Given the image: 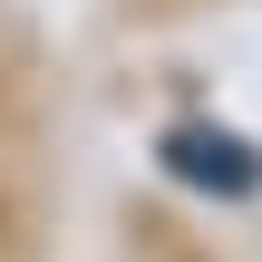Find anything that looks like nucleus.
<instances>
[{"label":"nucleus","instance_id":"1","mask_svg":"<svg viewBox=\"0 0 262 262\" xmlns=\"http://www.w3.org/2000/svg\"><path fill=\"white\" fill-rule=\"evenodd\" d=\"M165 175H185V185H204V194H253L262 156L243 136H224V126H175V136H165Z\"/></svg>","mask_w":262,"mask_h":262}]
</instances>
